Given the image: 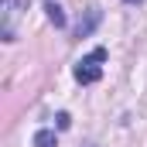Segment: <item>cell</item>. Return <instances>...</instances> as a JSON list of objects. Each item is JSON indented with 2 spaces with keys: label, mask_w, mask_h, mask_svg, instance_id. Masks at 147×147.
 I'll list each match as a JSON object with an SVG mask.
<instances>
[{
  "label": "cell",
  "mask_w": 147,
  "mask_h": 147,
  "mask_svg": "<svg viewBox=\"0 0 147 147\" xmlns=\"http://www.w3.org/2000/svg\"><path fill=\"white\" fill-rule=\"evenodd\" d=\"M103 62H106V48H92V51L75 65V79H79L82 86L99 82V75H103Z\"/></svg>",
  "instance_id": "1"
},
{
  "label": "cell",
  "mask_w": 147,
  "mask_h": 147,
  "mask_svg": "<svg viewBox=\"0 0 147 147\" xmlns=\"http://www.w3.org/2000/svg\"><path fill=\"white\" fill-rule=\"evenodd\" d=\"M3 7V41H14V17H17V0H0Z\"/></svg>",
  "instance_id": "2"
},
{
  "label": "cell",
  "mask_w": 147,
  "mask_h": 147,
  "mask_svg": "<svg viewBox=\"0 0 147 147\" xmlns=\"http://www.w3.org/2000/svg\"><path fill=\"white\" fill-rule=\"evenodd\" d=\"M99 24V7H89V17H86V24H79V38H86L92 28Z\"/></svg>",
  "instance_id": "3"
},
{
  "label": "cell",
  "mask_w": 147,
  "mask_h": 147,
  "mask_svg": "<svg viewBox=\"0 0 147 147\" xmlns=\"http://www.w3.org/2000/svg\"><path fill=\"white\" fill-rule=\"evenodd\" d=\"M34 147H58V137L51 130H38L34 134Z\"/></svg>",
  "instance_id": "4"
},
{
  "label": "cell",
  "mask_w": 147,
  "mask_h": 147,
  "mask_svg": "<svg viewBox=\"0 0 147 147\" xmlns=\"http://www.w3.org/2000/svg\"><path fill=\"white\" fill-rule=\"evenodd\" d=\"M45 10H48V21H51L55 28H65V10H62L58 3H48Z\"/></svg>",
  "instance_id": "5"
},
{
  "label": "cell",
  "mask_w": 147,
  "mask_h": 147,
  "mask_svg": "<svg viewBox=\"0 0 147 147\" xmlns=\"http://www.w3.org/2000/svg\"><path fill=\"white\" fill-rule=\"evenodd\" d=\"M69 123H72V120H69V113H58V127H62V130H69Z\"/></svg>",
  "instance_id": "6"
},
{
  "label": "cell",
  "mask_w": 147,
  "mask_h": 147,
  "mask_svg": "<svg viewBox=\"0 0 147 147\" xmlns=\"http://www.w3.org/2000/svg\"><path fill=\"white\" fill-rule=\"evenodd\" d=\"M127 3H140V0H127Z\"/></svg>",
  "instance_id": "7"
},
{
  "label": "cell",
  "mask_w": 147,
  "mask_h": 147,
  "mask_svg": "<svg viewBox=\"0 0 147 147\" xmlns=\"http://www.w3.org/2000/svg\"><path fill=\"white\" fill-rule=\"evenodd\" d=\"M89 147H96V144H89Z\"/></svg>",
  "instance_id": "8"
}]
</instances>
